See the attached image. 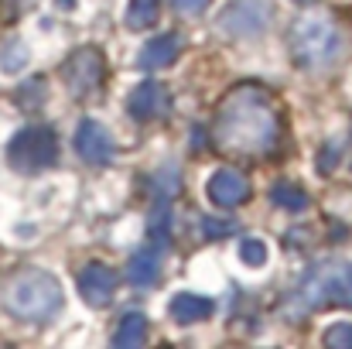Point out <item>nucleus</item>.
Returning <instances> with one entry per match:
<instances>
[{
    "label": "nucleus",
    "instance_id": "1",
    "mask_svg": "<svg viewBox=\"0 0 352 349\" xmlns=\"http://www.w3.org/2000/svg\"><path fill=\"white\" fill-rule=\"evenodd\" d=\"M3 305L21 319H48L62 305V291L48 274L28 271L3 288Z\"/></svg>",
    "mask_w": 352,
    "mask_h": 349
},
{
    "label": "nucleus",
    "instance_id": "2",
    "mask_svg": "<svg viewBox=\"0 0 352 349\" xmlns=\"http://www.w3.org/2000/svg\"><path fill=\"white\" fill-rule=\"evenodd\" d=\"M52 158H55V140H52V134L41 130V127H31V130L17 134L14 144H10V165H17L21 171L41 168V165H48Z\"/></svg>",
    "mask_w": 352,
    "mask_h": 349
},
{
    "label": "nucleus",
    "instance_id": "3",
    "mask_svg": "<svg viewBox=\"0 0 352 349\" xmlns=\"http://www.w3.org/2000/svg\"><path fill=\"white\" fill-rule=\"evenodd\" d=\"M209 195H212L216 202H223V206H233V202H243V199L250 195V185H246L243 175L223 171V175H216V178L209 182Z\"/></svg>",
    "mask_w": 352,
    "mask_h": 349
},
{
    "label": "nucleus",
    "instance_id": "4",
    "mask_svg": "<svg viewBox=\"0 0 352 349\" xmlns=\"http://www.w3.org/2000/svg\"><path fill=\"white\" fill-rule=\"evenodd\" d=\"M110 291H113V274H110V271L89 267V271L82 274V295H86L89 302H103V298H110Z\"/></svg>",
    "mask_w": 352,
    "mask_h": 349
},
{
    "label": "nucleus",
    "instance_id": "5",
    "mask_svg": "<svg viewBox=\"0 0 352 349\" xmlns=\"http://www.w3.org/2000/svg\"><path fill=\"white\" fill-rule=\"evenodd\" d=\"M79 151H82L86 158H93V161H100V158H107V154H110L107 137H103L93 123H86V127H82V134H79Z\"/></svg>",
    "mask_w": 352,
    "mask_h": 349
},
{
    "label": "nucleus",
    "instance_id": "6",
    "mask_svg": "<svg viewBox=\"0 0 352 349\" xmlns=\"http://www.w3.org/2000/svg\"><path fill=\"white\" fill-rule=\"evenodd\" d=\"M171 55H175V41H171V38L151 41V45L144 48V65H164Z\"/></svg>",
    "mask_w": 352,
    "mask_h": 349
},
{
    "label": "nucleus",
    "instance_id": "7",
    "mask_svg": "<svg viewBox=\"0 0 352 349\" xmlns=\"http://www.w3.org/2000/svg\"><path fill=\"white\" fill-rule=\"evenodd\" d=\"M130 107L137 110L140 116H151V114H157V107H161V93L154 89V86H144L133 100H130Z\"/></svg>",
    "mask_w": 352,
    "mask_h": 349
},
{
    "label": "nucleus",
    "instance_id": "8",
    "mask_svg": "<svg viewBox=\"0 0 352 349\" xmlns=\"http://www.w3.org/2000/svg\"><path fill=\"white\" fill-rule=\"evenodd\" d=\"M175 315L185 319V322L202 319V315H209V302H199V298H178V302H175Z\"/></svg>",
    "mask_w": 352,
    "mask_h": 349
},
{
    "label": "nucleus",
    "instance_id": "9",
    "mask_svg": "<svg viewBox=\"0 0 352 349\" xmlns=\"http://www.w3.org/2000/svg\"><path fill=\"white\" fill-rule=\"evenodd\" d=\"M154 7H157V0H133V7H130V24L144 28V24L151 21Z\"/></svg>",
    "mask_w": 352,
    "mask_h": 349
},
{
    "label": "nucleus",
    "instance_id": "10",
    "mask_svg": "<svg viewBox=\"0 0 352 349\" xmlns=\"http://www.w3.org/2000/svg\"><path fill=\"white\" fill-rule=\"evenodd\" d=\"M243 250H246V260H250V264H260V260H263V243L246 240V243H243Z\"/></svg>",
    "mask_w": 352,
    "mask_h": 349
},
{
    "label": "nucleus",
    "instance_id": "11",
    "mask_svg": "<svg viewBox=\"0 0 352 349\" xmlns=\"http://www.w3.org/2000/svg\"><path fill=\"white\" fill-rule=\"evenodd\" d=\"M202 3H206V0H178V7H182V10H199Z\"/></svg>",
    "mask_w": 352,
    "mask_h": 349
}]
</instances>
